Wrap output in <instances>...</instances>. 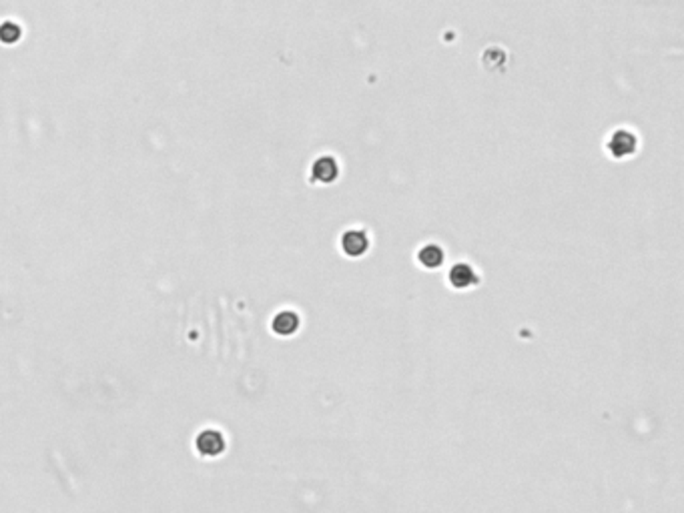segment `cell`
Here are the masks:
<instances>
[{
	"label": "cell",
	"instance_id": "obj_1",
	"mask_svg": "<svg viewBox=\"0 0 684 513\" xmlns=\"http://www.w3.org/2000/svg\"><path fill=\"white\" fill-rule=\"evenodd\" d=\"M637 137L626 131V129H618L614 131L612 137L608 139V151L612 153L614 157H626V155H632L637 151Z\"/></svg>",
	"mask_w": 684,
	"mask_h": 513
},
{
	"label": "cell",
	"instance_id": "obj_2",
	"mask_svg": "<svg viewBox=\"0 0 684 513\" xmlns=\"http://www.w3.org/2000/svg\"><path fill=\"white\" fill-rule=\"evenodd\" d=\"M337 173H339L337 161H335L333 157H330V155L319 157V159L313 163V166H311V175H313V179L319 181V183H331V181H335Z\"/></svg>",
	"mask_w": 684,
	"mask_h": 513
},
{
	"label": "cell",
	"instance_id": "obj_3",
	"mask_svg": "<svg viewBox=\"0 0 684 513\" xmlns=\"http://www.w3.org/2000/svg\"><path fill=\"white\" fill-rule=\"evenodd\" d=\"M367 245H370L367 234L363 233V231H359V229H352V231L343 233V237H341V247H343V251L352 256L363 255V253L367 251Z\"/></svg>",
	"mask_w": 684,
	"mask_h": 513
},
{
	"label": "cell",
	"instance_id": "obj_4",
	"mask_svg": "<svg viewBox=\"0 0 684 513\" xmlns=\"http://www.w3.org/2000/svg\"><path fill=\"white\" fill-rule=\"evenodd\" d=\"M449 283L456 287V289H466L473 285L478 277H475V271L468 263H456L451 269H449Z\"/></svg>",
	"mask_w": 684,
	"mask_h": 513
},
{
	"label": "cell",
	"instance_id": "obj_5",
	"mask_svg": "<svg viewBox=\"0 0 684 513\" xmlns=\"http://www.w3.org/2000/svg\"><path fill=\"white\" fill-rule=\"evenodd\" d=\"M271 327H273V331L279 333V335H291V333H295L297 327H299V317H297V313H293V311H281V313H277V315L273 317Z\"/></svg>",
	"mask_w": 684,
	"mask_h": 513
},
{
	"label": "cell",
	"instance_id": "obj_6",
	"mask_svg": "<svg viewBox=\"0 0 684 513\" xmlns=\"http://www.w3.org/2000/svg\"><path fill=\"white\" fill-rule=\"evenodd\" d=\"M223 437L219 431H203L197 439V447L201 453H207V455H215V453H221L223 451Z\"/></svg>",
	"mask_w": 684,
	"mask_h": 513
},
{
	"label": "cell",
	"instance_id": "obj_7",
	"mask_svg": "<svg viewBox=\"0 0 684 513\" xmlns=\"http://www.w3.org/2000/svg\"><path fill=\"white\" fill-rule=\"evenodd\" d=\"M418 259H420V263H422L424 267L434 269V267H440V265H442V261H444V251H442L438 245L429 243V245H424V247L418 251Z\"/></svg>",
	"mask_w": 684,
	"mask_h": 513
},
{
	"label": "cell",
	"instance_id": "obj_8",
	"mask_svg": "<svg viewBox=\"0 0 684 513\" xmlns=\"http://www.w3.org/2000/svg\"><path fill=\"white\" fill-rule=\"evenodd\" d=\"M19 36H21V28H19L17 24L6 23V24H2V26H0V39H4V41L12 43V41H17Z\"/></svg>",
	"mask_w": 684,
	"mask_h": 513
}]
</instances>
